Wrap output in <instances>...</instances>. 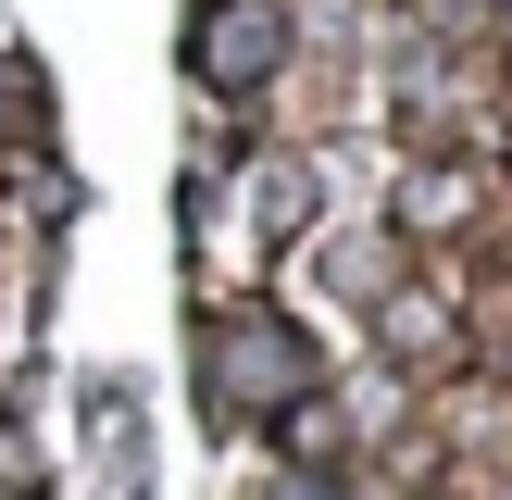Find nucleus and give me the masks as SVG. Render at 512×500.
<instances>
[{"instance_id":"nucleus-1","label":"nucleus","mask_w":512,"mask_h":500,"mask_svg":"<svg viewBox=\"0 0 512 500\" xmlns=\"http://www.w3.org/2000/svg\"><path fill=\"white\" fill-rule=\"evenodd\" d=\"M275 63H288V25H275L263 0H250V13H238V0H225V13L200 25V75H213V88H263Z\"/></svg>"},{"instance_id":"nucleus-2","label":"nucleus","mask_w":512,"mask_h":500,"mask_svg":"<svg viewBox=\"0 0 512 500\" xmlns=\"http://www.w3.org/2000/svg\"><path fill=\"white\" fill-rule=\"evenodd\" d=\"M225 350H238V388L250 400H288L300 388V338H288V325H238Z\"/></svg>"}]
</instances>
